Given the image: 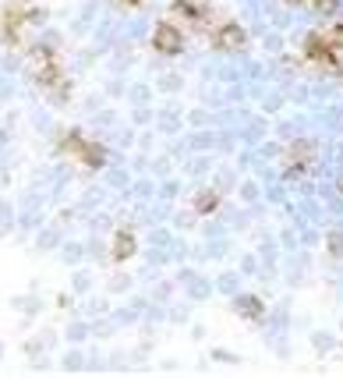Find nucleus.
Masks as SVG:
<instances>
[{
	"label": "nucleus",
	"mask_w": 343,
	"mask_h": 379,
	"mask_svg": "<svg viewBox=\"0 0 343 379\" xmlns=\"http://www.w3.org/2000/svg\"><path fill=\"white\" fill-rule=\"evenodd\" d=\"M61 149H64V153H71V156H78L85 167H103V163H107V153H103V146H92V142H85L78 132H71L68 139H61Z\"/></svg>",
	"instance_id": "1"
},
{
	"label": "nucleus",
	"mask_w": 343,
	"mask_h": 379,
	"mask_svg": "<svg viewBox=\"0 0 343 379\" xmlns=\"http://www.w3.org/2000/svg\"><path fill=\"white\" fill-rule=\"evenodd\" d=\"M152 50L163 54V57H177V54L184 50V36H181V29H177L174 22H160V25L152 29Z\"/></svg>",
	"instance_id": "2"
},
{
	"label": "nucleus",
	"mask_w": 343,
	"mask_h": 379,
	"mask_svg": "<svg viewBox=\"0 0 343 379\" xmlns=\"http://www.w3.org/2000/svg\"><path fill=\"white\" fill-rule=\"evenodd\" d=\"M212 43L219 50H244L248 47V33L237 25V22H223L216 33H212Z\"/></svg>",
	"instance_id": "3"
},
{
	"label": "nucleus",
	"mask_w": 343,
	"mask_h": 379,
	"mask_svg": "<svg viewBox=\"0 0 343 379\" xmlns=\"http://www.w3.org/2000/svg\"><path fill=\"white\" fill-rule=\"evenodd\" d=\"M32 18H29V11H22V8H11V11H4V22H0V33H4V40L8 43H18L22 40V29L29 25Z\"/></svg>",
	"instance_id": "4"
},
{
	"label": "nucleus",
	"mask_w": 343,
	"mask_h": 379,
	"mask_svg": "<svg viewBox=\"0 0 343 379\" xmlns=\"http://www.w3.org/2000/svg\"><path fill=\"white\" fill-rule=\"evenodd\" d=\"M234 308H237V315H241V319H251V322H258V319L265 315V305H262L258 298H251V294L237 298V301H234Z\"/></svg>",
	"instance_id": "5"
},
{
	"label": "nucleus",
	"mask_w": 343,
	"mask_h": 379,
	"mask_svg": "<svg viewBox=\"0 0 343 379\" xmlns=\"http://www.w3.org/2000/svg\"><path fill=\"white\" fill-rule=\"evenodd\" d=\"M110 252H114V259H117V262L131 259V255H135V234H131V231H117V234H114V248H110Z\"/></svg>",
	"instance_id": "6"
},
{
	"label": "nucleus",
	"mask_w": 343,
	"mask_h": 379,
	"mask_svg": "<svg viewBox=\"0 0 343 379\" xmlns=\"http://www.w3.org/2000/svg\"><path fill=\"white\" fill-rule=\"evenodd\" d=\"M174 15H184L188 22H195V25H202V18H205V11L198 8V4H191V0H174Z\"/></svg>",
	"instance_id": "7"
},
{
	"label": "nucleus",
	"mask_w": 343,
	"mask_h": 379,
	"mask_svg": "<svg viewBox=\"0 0 343 379\" xmlns=\"http://www.w3.org/2000/svg\"><path fill=\"white\" fill-rule=\"evenodd\" d=\"M311 8H315V15H318V18H336L339 0H311Z\"/></svg>",
	"instance_id": "8"
},
{
	"label": "nucleus",
	"mask_w": 343,
	"mask_h": 379,
	"mask_svg": "<svg viewBox=\"0 0 343 379\" xmlns=\"http://www.w3.org/2000/svg\"><path fill=\"white\" fill-rule=\"evenodd\" d=\"M216 206H219V195H216V192H202V195L195 199V209H198V213H212Z\"/></svg>",
	"instance_id": "9"
},
{
	"label": "nucleus",
	"mask_w": 343,
	"mask_h": 379,
	"mask_svg": "<svg viewBox=\"0 0 343 379\" xmlns=\"http://www.w3.org/2000/svg\"><path fill=\"white\" fill-rule=\"evenodd\" d=\"M329 248H332V252H343V238L332 234V238H329Z\"/></svg>",
	"instance_id": "10"
},
{
	"label": "nucleus",
	"mask_w": 343,
	"mask_h": 379,
	"mask_svg": "<svg viewBox=\"0 0 343 379\" xmlns=\"http://www.w3.org/2000/svg\"><path fill=\"white\" fill-rule=\"evenodd\" d=\"M117 4H121V8H138L142 0H117Z\"/></svg>",
	"instance_id": "11"
},
{
	"label": "nucleus",
	"mask_w": 343,
	"mask_h": 379,
	"mask_svg": "<svg viewBox=\"0 0 343 379\" xmlns=\"http://www.w3.org/2000/svg\"><path fill=\"white\" fill-rule=\"evenodd\" d=\"M294 4H297V0H294Z\"/></svg>",
	"instance_id": "12"
}]
</instances>
